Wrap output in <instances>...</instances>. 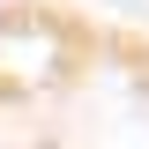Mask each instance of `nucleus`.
I'll use <instances>...</instances> for the list:
<instances>
[{
	"label": "nucleus",
	"instance_id": "1",
	"mask_svg": "<svg viewBox=\"0 0 149 149\" xmlns=\"http://www.w3.org/2000/svg\"><path fill=\"white\" fill-rule=\"evenodd\" d=\"M0 149H149V22L104 0H0Z\"/></svg>",
	"mask_w": 149,
	"mask_h": 149
}]
</instances>
